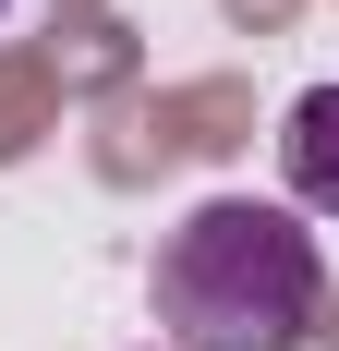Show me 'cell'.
Returning <instances> with one entry per match:
<instances>
[{"label":"cell","mask_w":339,"mask_h":351,"mask_svg":"<svg viewBox=\"0 0 339 351\" xmlns=\"http://www.w3.org/2000/svg\"><path fill=\"white\" fill-rule=\"evenodd\" d=\"M158 351H303L327 327V254H315L303 206L267 194H206L158 243Z\"/></svg>","instance_id":"obj_1"},{"label":"cell","mask_w":339,"mask_h":351,"mask_svg":"<svg viewBox=\"0 0 339 351\" xmlns=\"http://www.w3.org/2000/svg\"><path fill=\"white\" fill-rule=\"evenodd\" d=\"M279 182L303 218H339V85H303L279 121Z\"/></svg>","instance_id":"obj_2"},{"label":"cell","mask_w":339,"mask_h":351,"mask_svg":"<svg viewBox=\"0 0 339 351\" xmlns=\"http://www.w3.org/2000/svg\"><path fill=\"white\" fill-rule=\"evenodd\" d=\"M0 12H12V0H0Z\"/></svg>","instance_id":"obj_3"}]
</instances>
